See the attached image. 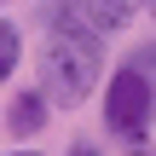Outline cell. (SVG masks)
I'll return each mask as SVG.
<instances>
[{"instance_id":"obj_7","label":"cell","mask_w":156,"mask_h":156,"mask_svg":"<svg viewBox=\"0 0 156 156\" xmlns=\"http://www.w3.org/2000/svg\"><path fill=\"white\" fill-rule=\"evenodd\" d=\"M127 64H133V69H139V75L151 81V93H156V41H151V46H139V52H133Z\"/></svg>"},{"instance_id":"obj_6","label":"cell","mask_w":156,"mask_h":156,"mask_svg":"<svg viewBox=\"0 0 156 156\" xmlns=\"http://www.w3.org/2000/svg\"><path fill=\"white\" fill-rule=\"evenodd\" d=\"M17 52H23V35H17V23H12V17H0V81H12Z\"/></svg>"},{"instance_id":"obj_4","label":"cell","mask_w":156,"mask_h":156,"mask_svg":"<svg viewBox=\"0 0 156 156\" xmlns=\"http://www.w3.org/2000/svg\"><path fill=\"white\" fill-rule=\"evenodd\" d=\"M81 6H87V23H93L98 35H110V29H127L145 0H81Z\"/></svg>"},{"instance_id":"obj_9","label":"cell","mask_w":156,"mask_h":156,"mask_svg":"<svg viewBox=\"0 0 156 156\" xmlns=\"http://www.w3.org/2000/svg\"><path fill=\"white\" fill-rule=\"evenodd\" d=\"M12 156H41V151H12Z\"/></svg>"},{"instance_id":"obj_5","label":"cell","mask_w":156,"mask_h":156,"mask_svg":"<svg viewBox=\"0 0 156 156\" xmlns=\"http://www.w3.org/2000/svg\"><path fill=\"white\" fill-rule=\"evenodd\" d=\"M41 23L46 29H93L81 0H41Z\"/></svg>"},{"instance_id":"obj_2","label":"cell","mask_w":156,"mask_h":156,"mask_svg":"<svg viewBox=\"0 0 156 156\" xmlns=\"http://www.w3.org/2000/svg\"><path fill=\"white\" fill-rule=\"evenodd\" d=\"M151 116H156L151 81H145L133 64H122V69L110 75V93H104V127H110L116 139H127V145H145Z\"/></svg>"},{"instance_id":"obj_1","label":"cell","mask_w":156,"mask_h":156,"mask_svg":"<svg viewBox=\"0 0 156 156\" xmlns=\"http://www.w3.org/2000/svg\"><path fill=\"white\" fill-rule=\"evenodd\" d=\"M104 75V52H98V29H52L41 46V98L46 104H87V93Z\"/></svg>"},{"instance_id":"obj_8","label":"cell","mask_w":156,"mask_h":156,"mask_svg":"<svg viewBox=\"0 0 156 156\" xmlns=\"http://www.w3.org/2000/svg\"><path fill=\"white\" fill-rule=\"evenodd\" d=\"M69 156H98V145H75V151H69Z\"/></svg>"},{"instance_id":"obj_3","label":"cell","mask_w":156,"mask_h":156,"mask_svg":"<svg viewBox=\"0 0 156 156\" xmlns=\"http://www.w3.org/2000/svg\"><path fill=\"white\" fill-rule=\"evenodd\" d=\"M6 127H12L17 139H35V133L46 127V98H41V93H17L12 110H6Z\"/></svg>"}]
</instances>
